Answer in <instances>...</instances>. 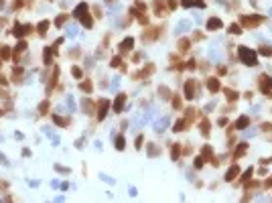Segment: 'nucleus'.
Wrapping results in <instances>:
<instances>
[{
  "mask_svg": "<svg viewBox=\"0 0 272 203\" xmlns=\"http://www.w3.org/2000/svg\"><path fill=\"white\" fill-rule=\"evenodd\" d=\"M238 55H240V59H242V63H246V65H250V67H254V65H258V55L254 53L252 49H248V47H238Z\"/></svg>",
  "mask_w": 272,
  "mask_h": 203,
  "instance_id": "nucleus-1",
  "label": "nucleus"
},
{
  "mask_svg": "<svg viewBox=\"0 0 272 203\" xmlns=\"http://www.w3.org/2000/svg\"><path fill=\"white\" fill-rule=\"evenodd\" d=\"M260 89L264 92V96H272V77L260 75Z\"/></svg>",
  "mask_w": 272,
  "mask_h": 203,
  "instance_id": "nucleus-2",
  "label": "nucleus"
},
{
  "mask_svg": "<svg viewBox=\"0 0 272 203\" xmlns=\"http://www.w3.org/2000/svg\"><path fill=\"white\" fill-rule=\"evenodd\" d=\"M262 23V16H248V14H246V16H242V24H244V27H258V24H260Z\"/></svg>",
  "mask_w": 272,
  "mask_h": 203,
  "instance_id": "nucleus-3",
  "label": "nucleus"
},
{
  "mask_svg": "<svg viewBox=\"0 0 272 203\" xmlns=\"http://www.w3.org/2000/svg\"><path fill=\"white\" fill-rule=\"evenodd\" d=\"M207 29H209V31H219V29H221V20L219 19H209V23H207Z\"/></svg>",
  "mask_w": 272,
  "mask_h": 203,
  "instance_id": "nucleus-4",
  "label": "nucleus"
},
{
  "mask_svg": "<svg viewBox=\"0 0 272 203\" xmlns=\"http://www.w3.org/2000/svg\"><path fill=\"white\" fill-rule=\"evenodd\" d=\"M248 124H250V118H248V116H240V118L236 120V128H240V130H244Z\"/></svg>",
  "mask_w": 272,
  "mask_h": 203,
  "instance_id": "nucleus-5",
  "label": "nucleus"
},
{
  "mask_svg": "<svg viewBox=\"0 0 272 203\" xmlns=\"http://www.w3.org/2000/svg\"><path fill=\"white\" fill-rule=\"evenodd\" d=\"M238 173H240L238 167H232V169L227 171V175H226V181H234L236 177H238Z\"/></svg>",
  "mask_w": 272,
  "mask_h": 203,
  "instance_id": "nucleus-6",
  "label": "nucleus"
},
{
  "mask_svg": "<svg viewBox=\"0 0 272 203\" xmlns=\"http://www.w3.org/2000/svg\"><path fill=\"white\" fill-rule=\"evenodd\" d=\"M207 88H209V89H211V92H213V93H215V92H217V89H219V81H217V79H215V77H211V79H209V81H207Z\"/></svg>",
  "mask_w": 272,
  "mask_h": 203,
  "instance_id": "nucleus-7",
  "label": "nucleus"
},
{
  "mask_svg": "<svg viewBox=\"0 0 272 203\" xmlns=\"http://www.w3.org/2000/svg\"><path fill=\"white\" fill-rule=\"evenodd\" d=\"M260 53H262V55H266V57H268V55H272V49H270L268 45H262V47H260Z\"/></svg>",
  "mask_w": 272,
  "mask_h": 203,
  "instance_id": "nucleus-8",
  "label": "nucleus"
},
{
  "mask_svg": "<svg viewBox=\"0 0 272 203\" xmlns=\"http://www.w3.org/2000/svg\"><path fill=\"white\" fill-rule=\"evenodd\" d=\"M230 33H234V35H240V33H242L240 24H234V23H232V24H230Z\"/></svg>",
  "mask_w": 272,
  "mask_h": 203,
  "instance_id": "nucleus-9",
  "label": "nucleus"
},
{
  "mask_svg": "<svg viewBox=\"0 0 272 203\" xmlns=\"http://www.w3.org/2000/svg\"><path fill=\"white\" fill-rule=\"evenodd\" d=\"M246 148H248V144H240V148L236 150V154H234V157H242V154L246 152Z\"/></svg>",
  "mask_w": 272,
  "mask_h": 203,
  "instance_id": "nucleus-10",
  "label": "nucleus"
},
{
  "mask_svg": "<svg viewBox=\"0 0 272 203\" xmlns=\"http://www.w3.org/2000/svg\"><path fill=\"white\" fill-rule=\"evenodd\" d=\"M124 100H126V98H124V96H120L118 100H116V110H118V112H120V108L124 106Z\"/></svg>",
  "mask_w": 272,
  "mask_h": 203,
  "instance_id": "nucleus-11",
  "label": "nucleus"
},
{
  "mask_svg": "<svg viewBox=\"0 0 272 203\" xmlns=\"http://www.w3.org/2000/svg\"><path fill=\"white\" fill-rule=\"evenodd\" d=\"M116 148H124V138H118V140H116Z\"/></svg>",
  "mask_w": 272,
  "mask_h": 203,
  "instance_id": "nucleus-12",
  "label": "nucleus"
}]
</instances>
